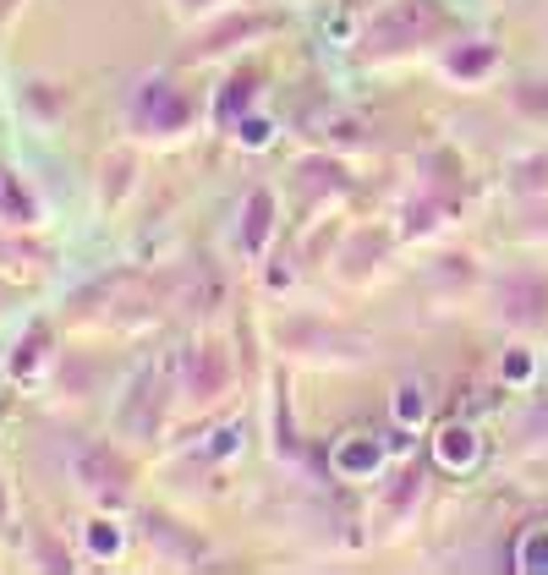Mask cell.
Listing matches in <instances>:
<instances>
[{
    "label": "cell",
    "mask_w": 548,
    "mask_h": 575,
    "mask_svg": "<svg viewBox=\"0 0 548 575\" xmlns=\"http://www.w3.org/2000/svg\"><path fill=\"white\" fill-rule=\"evenodd\" d=\"M264 214H269V198H252V209H247V241H264Z\"/></svg>",
    "instance_id": "cell-1"
}]
</instances>
